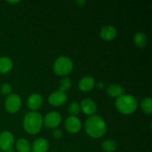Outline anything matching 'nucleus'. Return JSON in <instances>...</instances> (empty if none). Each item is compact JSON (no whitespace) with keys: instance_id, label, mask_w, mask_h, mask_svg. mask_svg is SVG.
Returning a JSON list of instances; mask_svg holds the SVG:
<instances>
[{"instance_id":"obj_20","label":"nucleus","mask_w":152,"mask_h":152,"mask_svg":"<svg viewBox=\"0 0 152 152\" xmlns=\"http://www.w3.org/2000/svg\"><path fill=\"white\" fill-rule=\"evenodd\" d=\"M141 109L145 114H151L152 112V99L151 97H145L140 102Z\"/></svg>"},{"instance_id":"obj_14","label":"nucleus","mask_w":152,"mask_h":152,"mask_svg":"<svg viewBox=\"0 0 152 152\" xmlns=\"http://www.w3.org/2000/svg\"><path fill=\"white\" fill-rule=\"evenodd\" d=\"M117 31L113 25H105L102 27L100 31V37L103 39L111 41L117 37Z\"/></svg>"},{"instance_id":"obj_25","label":"nucleus","mask_w":152,"mask_h":152,"mask_svg":"<svg viewBox=\"0 0 152 152\" xmlns=\"http://www.w3.org/2000/svg\"><path fill=\"white\" fill-rule=\"evenodd\" d=\"M75 3L78 6H83L86 4V1L85 0H77V1H75Z\"/></svg>"},{"instance_id":"obj_16","label":"nucleus","mask_w":152,"mask_h":152,"mask_svg":"<svg viewBox=\"0 0 152 152\" xmlns=\"http://www.w3.org/2000/svg\"><path fill=\"white\" fill-rule=\"evenodd\" d=\"M13 62L11 59L7 56H2L0 58V73L7 74L11 71L13 68Z\"/></svg>"},{"instance_id":"obj_29","label":"nucleus","mask_w":152,"mask_h":152,"mask_svg":"<svg viewBox=\"0 0 152 152\" xmlns=\"http://www.w3.org/2000/svg\"><path fill=\"white\" fill-rule=\"evenodd\" d=\"M30 152H31V151H30Z\"/></svg>"},{"instance_id":"obj_24","label":"nucleus","mask_w":152,"mask_h":152,"mask_svg":"<svg viewBox=\"0 0 152 152\" xmlns=\"http://www.w3.org/2000/svg\"><path fill=\"white\" fill-rule=\"evenodd\" d=\"M52 135H53V138H55V139H60L62 136V130L58 129V128L54 129H53V132H52Z\"/></svg>"},{"instance_id":"obj_23","label":"nucleus","mask_w":152,"mask_h":152,"mask_svg":"<svg viewBox=\"0 0 152 152\" xmlns=\"http://www.w3.org/2000/svg\"><path fill=\"white\" fill-rule=\"evenodd\" d=\"M0 91H1V94L4 95H10L12 92V87L10 84L8 83H3L0 88Z\"/></svg>"},{"instance_id":"obj_6","label":"nucleus","mask_w":152,"mask_h":152,"mask_svg":"<svg viewBox=\"0 0 152 152\" xmlns=\"http://www.w3.org/2000/svg\"><path fill=\"white\" fill-rule=\"evenodd\" d=\"M62 122L61 114L57 111H50L43 118V124L48 129H56Z\"/></svg>"},{"instance_id":"obj_10","label":"nucleus","mask_w":152,"mask_h":152,"mask_svg":"<svg viewBox=\"0 0 152 152\" xmlns=\"http://www.w3.org/2000/svg\"><path fill=\"white\" fill-rule=\"evenodd\" d=\"M80 108L86 115L88 116H92L95 114L96 109H97L96 102L90 98L83 99L82 100L81 104H80Z\"/></svg>"},{"instance_id":"obj_4","label":"nucleus","mask_w":152,"mask_h":152,"mask_svg":"<svg viewBox=\"0 0 152 152\" xmlns=\"http://www.w3.org/2000/svg\"><path fill=\"white\" fill-rule=\"evenodd\" d=\"M73 69V62L66 56H61L56 59L53 65V71L58 76H65Z\"/></svg>"},{"instance_id":"obj_9","label":"nucleus","mask_w":152,"mask_h":152,"mask_svg":"<svg viewBox=\"0 0 152 152\" xmlns=\"http://www.w3.org/2000/svg\"><path fill=\"white\" fill-rule=\"evenodd\" d=\"M65 126L68 132L75 134L80 132L81 129L82 123L77 116H70L65 120Z\"/></svg>"},{"instance_id":"obj_26","label":"nucleus","mask_w":152,"mask_h":152,"mask_svg":"<svg viewBox=\"0 0 152 152\" xmlns=\"http://www.w3.org/2000/svg\"><path fill=\"white\" fill-rule=\"evenodd\" d=\"M95 86H96V88L99 89H102L104 88V83L102 82H99V83H96Z\"/></svg>"},{"instance_id":"obj_11","label":"nucleus","mask_w":152,"mask_h":152,"mask_svg":"<svg viewBox=\"0 0 152 152\" xmlns=\"http://www.w3.org/2000/svg\"><path fill=\"white\" fill-rule=\"evenodd\" d=\"M27 104L30 109L35 111L36 110L39 109L43 104V97L39 94H32L28 98Z\"/></svg>"},{"instance_id":"obj_18","label":"nucleus","mask_w":152,"mask_h":152,"mask_svg":"<svg viewBox=\"0 0 152 152\" xmlns=\"http://www.w3.org/2000/svg\"><path fill=\"white\" fill-rule=\"evenodd\" d=\"M134 42L139 48H145L147 45V36L144 33L138 32L134 36Z\"/></svg>"},{"instance_id":"obj_22","label":"nucleus","mask_w":152,"mask_h":152,"mask_svg":"<svg viewBox=\"0 0 152 152\" xmlns=\"http://www.w3.org/2000/svg\"><path fill=\"white\" fill-rule=\"evenodd\" d=\"M81 111L80 105L77 102H71L68 106V111L71 116H77Z\"/></svg>"},{"instance_id":"obj_17","label":"nucleus","mask_w":152,"mask_h":152,"mask_svg":"<svg viewBox=\"0 0 152 152\" xmlns=\"http://www.w3.org/2000/svg\"><path fill=\"white\" fill-rule=\"evenodd\" d=\"M16 148L19 152H30L31 151V145L29 141L25 138H20L16 143Z\"/></svg>"},{"instance_id":"obj_27","label":"nucleus","mask_w":152,"mask_h":152,"mask_svg":"<svg viewBox=\"0 0 152 152\" xmlns=\"http://www.w3.org/2000/svg\"><path fill=\"white\" fill-rule=\"evenodd\" d=\"M8 3H11V4H17V3L20 2L19 0H16V1H7Z\"/></svg>"},{"instance_id":"obj_7","label":"nucleus","mask_w":152,"mask_h":152,"mask_svg":"<svg viewBox=\"0 0 152 152\" xmlns=\"http://www.w3.org/2000/svg\"><path fill=\"white\" fill-rule=\"evenodd\" d=\"M14 145V137L11 132L4 131L0 134V150L10 151Z\"/></svg>"},{"instance_id":"obj_30","label":"nucleus","mask_w":152,"mask_h":152,"mask_svg":"<svg viewBox=\"0 0 152 152\" xmlns=\"http://www.w3.org/2000/svg\"><path fill=\"white\" fill-rule=\"evenodd\" d=\"M0 152H1V151H0Z\"/></svg>"},{"instance_id":"obj_28","label":"nucleus","mask_w":152,"mask_h":152,"mask_svg":"<svg viewBox=\"0 0 152 152\" xmlns=\"http://www.w3.org/2000/svg\"><path fill=\"white\" fill-rule=\"evenodd\" d=\"M8 152H15V151H12V150H11V151H8Z\"/></svg>"},{"instance_id":"obj_13","label":"nucleus","mask_w":152,"mask_h":152,"mask_svg":"<svg viewBox=\"0 0 152 152\" xmlns=\"http://www.w3.org/2000/svg\"><path fill=\"white\" fill-rule=\"evenodd\" d=\"M95 80L91 76H86L83 77L81 80L79 81V88L81 91L85 92L90 91L95 87Z\"/></svg>"},{"instance_id":"obj_15","label":"nucleus","mask_w":152,"mask_h":152,"mask_svg":"<svg viewBox=\"0 0 152 152\" xmlns=\"http://www.w3.org/2000/svg\"><path fill=\"white\" fill-rule=\"evenodd\" d=\"M125 91L126 90H125L124 87L119 84L109 85L106 88V93L108 94V96L116 98H118L124 95Z\"/></svg>"},{"instance_id":"obj_3","label":"nucleus","mask_w":152,"mask_h":152,"mask_svg":"<svg viewBox=\"0 0 152 152\" xmlns=\"http://www.w3.org/2000/svg\"><path fill=\"white\" fill-rule=\"evenodd\" d=\"M115 106L120 112L124 114H131L134 112L138 107V102L132 95H123L117 98Z\"/></svg>"},{"instance_id":"obj_1","label":"nucleus","mask_w":152,"mask_h":152,"mask_svg":"<svg viewBox=\"0 0 152 152\" xmlns=\"http://www.w3.org/2000/svg\"><path fill=\"white\" fill-rule=\"evenodd\" d=\"M85 129L88 134L93 138H100L106 133L107 125L99 115L94 114L86 120Z\"/></svg>"},{"instance_id":"obj_5","label":"nucleus","mask_w":152,"mask_h":152,"mask_svg":"<svg viewBox=\"0 0 152 152\" xmlns=\"http://www.w3.org/2000/svg\"><path fill=\"white\" fill-rule=\"evenodd\" d=\"M4 106L9 113H16L22 106V99L16 94H10L6 99Z\"/></svg>"},{"instance_id":"obj_21","label":"nucleus","mask_w":152,"mask_h":152,"mask_svg":"<svg viewBox=\"0 0 152 152\" xmlns=\"http://www.w3.org/2000/svg\"><path fill=\"white\" fill-rule=\"evenodd\" d=\"M71 80L68 77H64L61 80L60 86H59V91L62 92H66L71 88Z\"/></svg>"},{"instance_id":"obj_8","label":"nucleus","mask_w":152,"mask_h":152,"mask_svg":"<svg viewBox=\"0 0 152 152\" xmlns=\"http://www.w3.org/2000/svg\"><path fill=\"white\" fill-rule=\"evenodd\" d=\"M68 99V95L65 92L59 90L55 91L50 94L48 96V102L50 105L54 106H60L66 102Z\"/></svg>"},{"instance_id":"obj_19","label":"nucleus","mask_w":152,"mask_h":152,"mask_svg":"<svg viewBox=\"0 0 152 152\" xmlns=\"http://www.w3.org/2000/svg\"><path fill=\"white\" fill-rule=\"evenodd\" d=\"M117 142L111 139L106 140L102 143V150L105 152H114L117 149Z\"/></svg>"},{"instance_id":"obj_2","label":"nucleus","mask_w":152,"mask_h":152,"mask_svg":"<svg viewBox=\"0 0 152 152\" xmlns=\"http://www.w3.org/2000/svg\"><path fill=\"white\" fill-rule=\"evenodd\" d=\"M43 125V117L37 111H30L23 120V127L28 133L36 134L42 129Z\"/></svg>"},{"instance_id":"obj_12","label":"nucleus","mask_w":152,"mask_h":152,"mask_svg":"<svg viewBox=\"0 0 152 152\" xmlns=\"http://www.w3.org/2000/svg\"><path fill=\"white\" fill-rule=\"evenodd\" d=\"M49 148V142L45 138H37L31 145L32 152H47Z\"/></svg>"}]
</instances>
